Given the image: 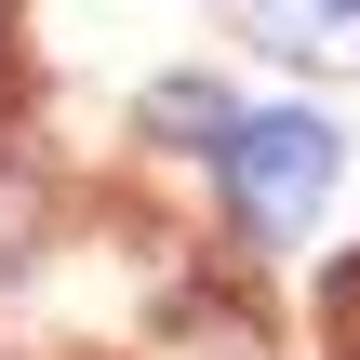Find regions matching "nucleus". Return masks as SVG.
I'll return each mask as SVG.
<instances>
[{
    "mask_svg": "<svg viewBox=\"0 0 360 360\" xmlns=\"http://www.w3.org/2000/svg\"><path fill=\"white\" fill-rule=\"evenodd\" d=\"M214 160H227V200H240L254 240H294V227L334 200V120H321V107H254Z\"/></svg>",
    "mask_w": 360,
    "mask_h": 360,
    "instance_id": "f257e3e1",
    "label": "nucleus"
},
{
    "mask_svg": "<svg viewBox=\"0 0 360 360\" xmlns=\"http://www.w3.org/2000/svg\"><path fill=\"white\" fill-rule=\"evenodd\" d=\"M147 134H174V147H227L240 107H227L214 80H160V94H147Z\"/></svg>",
    "mask_w": 360,
    "mask_h": 360,
    "instance_id": "f03ea898",
    "label": "nucleus"
},
{
    "mask_svg": "<svg viewBox=\"0 0 360 360\" xmlns=\"http://www.w3.org/2000/svg\"><path fill=\"white\" fill-rule=\"evenodd\" d=\"M267 40L281 53H321V67H360V0H281Z\"/></svg>",
    "mask_w": 360,
    "mask_h": 360,
    "instance_id": "7ed1b4c3",
    "label": "nucleus"
},
{
    "mask_svg": "<svg viewBox=\"0 0 360 360\" xmlns=\"http://www.w3.org/2000/svg\"><path fill=\"white\" fill-rule=\"evenodd\" d=\"M321 347H334V360H360V254L321 281Z\"/></svg>",
    "mask_w": 360,
    "mask_h": 360,
    "instance_id": "20e7f679",
    "label": "nucleus"
}]
</instances>
